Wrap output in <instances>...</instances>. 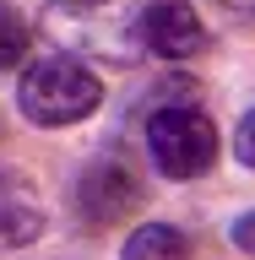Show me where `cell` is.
Masks as SVG:
<instances>
[{
    "instance_id": "obj_2",
    "label": "cell",
    "mask_w": 255,
    "mask_h": 260,
    "mask_svg": "<svg viewBox=\"0 0 255 260\" xmlns=\"http://www.w3.org/2000/svg\"><path fill=\"white\" fill-rule=\"evenodd\" d=\"M147 157H152V168H158L163 179H174V184L201 179L212 162H217V125H212V114L185 103V98L152 109V119H147Z\"/></svg>"
},
{
    "instance_id": "obj_3",
    "label": "cell",
    "mask_w": 255,
    "mask_h": 260,
    "mask_svg": "<svg viewBox=\"0 0 255 260\" xmlns=\"http://www.w3.org/2000/svg\"><path fill=\"white\" fill-rule=\"evenodd\" d=\"M141 201H147V190H141V179L130 174L125 157H93L76 174V184H71V206H76V217L87 228L125 222L130 211H141Z\"/></svg>"
},
{
    "instance_id": "obj_4",
    "label": "cell",
    "mask_w": 255,
    "mask_h": 260,
    "mask_svg": "<svg viewBox=\"0 0 255 260\" xmlns=\"http://www.w3.org/2000/svg\"><path fill=\"white\" fill-rule=\"evenodd\" d=\"M136 32H141V49H152L163 60H190L207 49V22L185 0H152L136 22Z\"/></svg>"
},
{
    "instance_id": "obj_6",
    "label": "cell",
    "mask_w": 255,
    "mask_h": 260,
    "mask_svg": "<svg viewBox=\"0 0 255 260\" xmlns=\"http://www.w3.org/2000/svg\"><path fill=\"white\" fill-rule=\"evenodd\" d=\"M120 260H190V239L174 222H141L125 239Z\"/></svg>"
},
{
    "instance_id": "obj_10",
    "label": "cell",
    "mask_w": 255,
    "mask_h": 260,
    "mask_svg": "<svg viewBox=\"0 0 255 260\" xmlns=\"http://www.w3.org/2000/svg\"><path fill=\"white\" fill-rule=\"evenodd\" d=\"M228 11H255V0H223Z\"/></svg>"
},
{
    "instance_id": "obj_11",
    "label": "cell",
    "mask_w": 255,
    "mask_h": 260,
    "mask_svg": "<svg viewBox=\"0 0 255 260\" xmlns=\"http://www.w3.org/2000/svg\"><path fill=\"white\" fill-rule=\"evenodd\" d=\"M71 6H109V0H71Z\"/></svg>"
},
{
    "instance_id": "obj_8",
    "label": "cell",
    "mask_w": 255,
    "mask_h": 260,
    "mask_svg": "<svg viewBox=\"0 0 255 260\" xmlns=\"http://www.w3.org/2000/svg\"><path fill=\"white\" fill-rule=\"evenodd\" d=\"M234 157L244 162V168H255V109L239 119V130H234Z\"/></svg>"
},
{
    "instance_id": "obj_1",
    "label": "cell",
    "mask_w": 255,
    "mask_h": 260,
    "mask_svg": "<svg viewBox=\"0 0 255 260\" xmlns=\"http://www.w3.org/2000/svg\"><path fill=\"white\" fill-rule=\"evenodd\" d=\"M98 103H103V81L76 54H38L22 71V81H16L22 119H33V125H44V130L76 125V119L98 114Z\"/></svg>"
},
{
    "instance_id": "obj_7",
    "label": "cell",
    "mask_w": 255,
    "mask_h": 260,
    "mask_svg": "<svg viewBox=\"0 0 255 260\" xmlns=\"http://www.w3.org/2000/svg\"><path fill=\"white\" fill-rule=\"evenodd\" d=\"M27 49H33V32H27V22H22V11H16L11 0H0V71L22 65Z\"/></svg>"
},
{
    "instance_id": "obj_9",
    "label": "cell",
    "mask_w": 255,
    "mask_h": 260,
    "mask_svg": "<svg viewBox=\"0 0 255 260\" xmlns=\"http://www.w3.org/2000/svg\"><path fill=\"white\" fill-rule=\"evenodd\" d=\"M228 239H234V249H244V255H255V211H244L239 222L228 228Z\"/></svg>"
},
{
    "instance_id": "obj_5",
    "label": "cell",
    "mask_w": 255,
    "mask_h": 260,
    "mask_svg": "<svg viewBox=\"0 0 255 260\" xmlns=\"http://www.w3.org/2000/svg\"><path fill=\"white\" fill-rule=\"evenodd\" d=\"M44 233V201L27 174L0 168V249H27Z\"/></svg>"
}]
</instances>
